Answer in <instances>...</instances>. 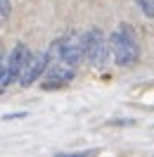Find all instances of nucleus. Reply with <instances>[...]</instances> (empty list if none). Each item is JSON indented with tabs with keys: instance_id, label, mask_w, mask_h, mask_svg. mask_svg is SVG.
I'll return each mask as SVG.
<instances>
[{
	"instance_id": "1",
	"label": "nucleus",
	"mask_w": 154,
	"mask_h": 157,
	"mask_svg": "<svg viewBox=\"0 0 154 157\" xmlns=\"http://www.w3.org/2000/svg\"><path fill=\"white\" fill-rule=\"evenodd\" d=\"M109 50L114 55V62L119 67H133L135 62L140 59V43L135 31L128 24H121L112 31L109 36Z\"/></svg>"
},
{
	"instance_id": "2",
	"label": "nucleus",
	"mask_w": 154,
	"mask_h": 157,
	"mask_svg": "<svg viewBox=\"0 0 154 157\" xmlns=\"http://www.w3.org/2000/svg\"><path fill=\"white\" fill-rule=\"evenodd\" d=\"M50 57H52V62H62L71 69H78V64L83 62V38L78 33H71L62 40H55Z\"/></svg>"
},
{
	"instance_id": "3",
	"label": "nucleus",
	"mask_w": 154,
	"mask_h": 157,
	"mask_svg": "<svg viewBox=\"0 0 154 157\" xmlns=\"http://www.w3.org/2000/svg\"><path fill=\"white\" fill-rule=\"evenodd\" d=\"M81 38H83V59H88L93 67H102L109 55V40H107L105 31L93 26Z\"/></svg>"
},
{
	"instance_id": "4",
	"label": "nucleus",
	"mask_w": 154,
	"mask_h": 157,
	"mask_svg": "<svg viewBox=\"0 0 154 157\" xmlns=\"http://www.w3.org/2000/svg\"><path fill=\"white\" fill-rule=\"evenodd\" d=\"M29 57V48L24 43H17L14 50L5 57L2 62V69H0V90H5L7 86H12L14 81H19V74L24 69V62Z\"/></svg>"
},
{
	"instance_id": "5",
	"label": "nucleus",
	"mask_w": 154,
	"mask_h": 157,
	"mask_svg": "<svg viewBox=\"0 0 154 157\" xmlns=\"http://www.w3.org/2000/svg\"><path fill=\"white\" fill-rule=\"evenodd\" d=\"M48 62H50V52H29V57L24 62V69L19 74V83L26 88V86H33L43 71L48 69Z\"/></svg>"
},
{
	"instance_id": "6",
	"label": "nucleus",
	"mask_w": 154,
	"mask_h": 157,
	"mask_svg": "<svg viewBox=\"0 0 154 157\" xmlns=\"http://www.w3.org/2000/svg\"><path fill=\"white\" fill-rule=\"evenodd\" d=\"M135 2H138V7L142 10L145 17L154 19V0H135Z\"/></svg>"
},
{
	"instance_id": "7",
	"label": "nucleus",
	"mask_w": 154,
	"mask_h": 157,
	"mask_svg": "<svg viewBox=\"0 0 154 157\" xmlns=\"http://www.w3.org/2000/svg\"><path fill=\"white\" fill-rule=\"evenodd\" d=\"M10 12H12L10 0H0V26H2L7 19H10Z\"/></svg>"
},
{
	"instance_id": "8",
	"label": "nucleus",
	"mask_w": 154,
	"mask_h": 157,
	"mask_svg": "<svg viewBox=\"0 0 154 157\" xmlns=\"http://www.w3.org/2000/svg\"><path fill=\"white\" fill-rule=\"evenodd\" d=\"M2 62H5V52H2V48H0V69H2Z\"/></svg>"
}]
</instances>
